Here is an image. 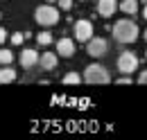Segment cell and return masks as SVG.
I'll use <instances>...</instances> for the list:
<instances>
[{"label": "cell", "instance_id": "cell-7", "mask_svg": "<svg viewBox=\"0 0 147 140\" xmlns=\"http://www.w3.org/2000/svg\"><path fill=\"white\" fill-rule=\"evenodd\" d=\"M118 9V0H97L95 5V11L100 14L102 18H111Z\"/></svg>", "mask_w": 147, "mask_h": 140}, {"label": "cell", "instance_id": "cell-11", "mask_svg": "<svg viewBox=\"0 0 147 140\" xmlns=\"http://www.w3.org/2000/svg\"><path fill=\"white\" fill-rule=\"evenodd\" d=\"M11 81H16V70L9 66H2L0 68V84H11Z\"/></svg>", "mask_w": 147, "mask_h": 140}, {"label": "cell", "instance_id": "cell-24", "mask_svg": "<svg viewBox=\"0 0 147 140\" xmlns=\"http://www.w3.org/2000/svg\"><path fill=\"white\" fill-rule=\"evenodd\" d=\"M0 18H2V11H0Z\"/></svg>", "mask_w": 147, "mask_h": 140}, {"label": "cell", "instance_id": "cell-16", "mask_svg": "<svg viewBox=\"0 0 147 140\" xmlns=\"http://www.w3.org/2000/svg\"><path fill=\"white\" fill-rule=\"evenodd\" d=\"M25 32H14V34H11V45H20V43H23V41H25Z\"/></svg>", "mask_w": 147, "mask_h": 140}, {"label": "cell", "instance_id": "cell-14", "mask_svg": "<svg viewBox=\"0 0 147 140\" xmlns=\"http://www.w3.org/2000/svg\"><path fill=\"white\" fill-rule=\"evenodd\" d=\"M36 43L38 45H50V43H52V34H50V32H38Z\"/></svg>", "mask_w": 147, "mask_h": 140}, {"label": "cell", "instance_id": "cell-3", "mask_svg": "<svg viewBox=\"0 0 147 140\" xmlns=\"http://www.w3.org/2000/svg\"><path fill=\"white\" fill-rule=\"evenodd\" d=\"M84 81L86 84H109L111 81V75L109 70L100 63H91L88 68L84 70Z\"/></svg>", "mask_w": 147, "mask_h": 140}, {"label": "cell", "instance_id": "cell-5", "mask_svg": "<svg viewBox=\"0 0 147 140\" xmlns=\"http://www.w3.org/2000/svg\"><path fill=\"white\" fill-rule=\"evenodd\" d=\"M86 52L95 57V59H100V57H104V54L109 52V43H107V38H102V36H93L91 41L86 43Z\"/></svg>", "mask_w": 147, "mask_h": 140}, {"label": "cell", "instance_id": "cell-1", "mask_svg": "<svg viewBox=\"0 0 147 140\" xmlns=\"http://www.w3.org/2000/svg\"><path fill=\"white\" fill-rule=\"evenodd\" d=\"M111 32H113V38L118 41V43H125V45H129V43H134L136 38H138V25L131 20V18H120L113 27H111Z\"/></svg>", "mask_w": 147, "mask_h": 140}, {"label": "cell", "instance_id": "cell-20", "mask_svg": "<svg viewBox=\"0 0 147 140\" xmlns=\"http://www.w3.org/2000/svg\"><path fill=\"white\" fill-rule=\"evenodd\" d=\"M118 84H131V77H129V75H122V77L118 79Z\"/></svg>", "mask_w": 147, "mask_h": 140}, {"label": "cell", "instance_id": "cell-12", "mask_svg": "<svg viewBox=\"0 0 147 140\" xmlns=\"http://www.w3.org/2000/svg\"><path fill=\"white\" fill-rule=\"evenodd\" d=\"M120 11L134 16V14L138 11V2H136V0H122V2H120Z\"/></svg>", "mask_w": 147, "mask_h": 140}, {"label": "cell", "instance_id": "cell-4", "mask_svg": "<svg viewBox=\"0 0 147 140\" xmlns=\"http://www.w3.org/2000/svg\"><path fill=\"white\" fill-rule=\"evenodd\" d=\"M136 68H138V57L134 52L125 50V52L118 57V70L122 75H131V72H136Z\"/></svg>", "mask_w": 147, "mask_h": 140}, {"label": "cell", "instance_id": "cell-8", "mask_svg": "<svg viewBox=\"0 0 147 140\" xmlns=\"http://www.w3.org/2000/svg\"><path fill=\"white\" fill-rule=\"evenodd\" d=\"M57 52H59V57H73L75 54V41L73 38H59L57 41Z\"/></svg>", "mask_w": 147, "mask_h": 140}, {"label": "cell", "instance_id": "cell-25", "mask_svg": "<svg viewBox=\"0 0 147 140\" xmlns=\"http://www.w3.org/2000/svg\"><path fill=\"white\" fill-rule=\"evenodd\" d=\"M145 57H147V50H145Z\"/></svg>", "mask_w": 147, "mask_h": 140}, {"label": "cell", "instance_id": "cell-22", "mask_svg": "<svg viewBox=\"0 0 147 140\" xmlns=\"http://www.w3.org/2000/svg\"><path fill=\"white\" fill-rule=\"evenodd\" d=\"M143 36H145V41H147V30H145V32H143Z\"/></svg>", "mask_w": 147, "mask_h": 140}, {"label": "cell", "instance_id": "cell-23", "mask_svg": "<svg viewBox=\"0 0 147 140\" xmlns=\"http://www.w3.org/2000/svg\"><path fill=\"white\" fill-rule=\"evenodd\" d=\"M45 2H57V0H45Z\"/></svg>", "mask_w": 147, "mask_h": 140}, {"label": "cell", "instance_id": "cell-10", "mask_svg": "<svg viewBox=\"0 0 147 140\" xmlns=\"http://www.w3.org/2000/svg\"><path fill=\"white\" fill-rule=\"evenodd\" d=\"M38 63L43 70H55L57 68V54L55 52H43L38 57Z\"/></svg>", "mask_w": 147, "mask_h": 140}, {"label": "cell", "instance_id": "cell-17", "mask_svg": "<svg viewBox=\"0 0 147 140\" xmlns=\"http://www.w3.org/2000/svg\"><path fill=\"white\" fill-rule=\"evenodd\" d=\"M57 2H59V7H61L63 11H68V9L73 7V0H57Z\"/></svg>", "mask_w": 147, "mask_h": 140}, {"label": "cell", "instance_id": "cell-18", "mask_svg": "<svg viewBox=\"0 0 147 140\" xmlns=\"http://www.w3.org/2000/svg\"><path fill=\"white\" fill-rule=\"evenodd\" d=\"M138 84H147V70H143V72L138 75Z\"/></svg>", "mask_w": 147, "mask_h": 140}, {"label": "cell", "instance_id": "cell-2", "mask_svg": "<svg viewBox=\"0 0 147 140\" xmlns=\"http://www.w3.org/2000/svg\"><path fill=\"white\" fill-rule=\"evenodd\" d=\"M34 18H36L38 25H43V27H52V25L59 23V9L52 7L50 2H48V5H41V7H36V11H34Z\"/></svg>", "mask_w": 147, "mask_h": 140}, {"label": "cell", "instance_id": "cell-13", "mask_svg": "<svg viewBox=\"0 0 147 140\" xmlns=\"http://www.w3.org/2000/svg\"><path fill=\"white\" fill-rule=\"evenodd\" d=\"M14 61V52L11 50H0V66H9Z\"/></svg>", "mask_w": 147, "mask_h": 140}, {"label": "cell", "instance_id": "cell-21", "mask_svg": "<svg viewBox=\"0 0 147 140\" xmlns=\"http://www.w3.org/2000/svg\"><path fill=\"white\" fill-rule=\"evenodd\" d=\"M143 18L147 20V5H145V9H143Z\"/></svg>", "mask_w": 147, "mask_h": 140}, {"label": "cell", "instance_id": "cell-6", "mask_svg": "<svg viewBox=\"0 0 147 140\" xmlns=\"http://www.w3.org/2000/svg\"><path fill=\"white\" fill-rule=\"evenodd\" d=\"M75 38L82 41V43H88V41H91L93 38V23L91 20L82 18V20L75 23Z\"/></svg>", "mask_w": 147, "mask_h": 140}, {"label": "cell", "instance_id": "cell-15", "mask_svg": "<svg viewBox=\"0 0 147 140\" xmlns=\"http://www.w3.org/2000/svg\"><path fill=\"white\" fill-rule=\"evenodd\" d=\"M79 81H82V75H77V72L63 75V84H79Z\"/></svg>", "mask_w": 147, "mask_h": 140}, {"label": "cell", "instance_id": "cell-19", "mask_svg": "<svg viewBox=\"0 0 147 140\" xmlns=\"http://www.w3.org/2000/svg\"><path fill=\"white\" fill-rule=\"evenodd\" d=\"M5 41H7V30H5V27H0V45H2Z\"/></svg>", "mask_w": 147, "mask_h": 140}, {"label": "cell", "instance_id": "cell-9", "mask_svg": "<svg viewBox=\"0 0 147 140\" xmlns=\"http://www.w3.org/2000/svg\"><path fill=\"white\" fill-rule=\"evenodd\" d=\"M36 63H38V52L36 50H30V48H27V50L20 52V66H23V68H34Z\"/></svg>", "mask_w": 147, "mask_h": 140}]
</instances>
